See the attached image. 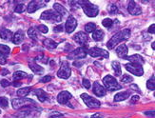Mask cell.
I'll use <instances>...</instances> for the list:
<instances>
[{
  "instance_id": "cell-4",
  "label": "cell",
  "mask_w": 155,
  "mask_h": 118,
  "mask_svg": "<svg viewBox=\"0 0 155 118\" xmlns=\"http://www.w3.org/2000/svg\"><path fill=\"white\" fill-rule=\"evenodd\" d=\"M42 20H50V21H55V22H61L62 16L57 13L54 10H47L44 12H42L41 16Z\"/></svg>"
},
{
  "instance_id": "cell-8",
  "label": "cell",
  "mask_w": 155,
  "mask_h": 118,
  "mask_svg": "<svg viewBox=\"0 0 155 118\" xmlns=\"http://www.w3.org/2000/svg\"><path fill=\"white\" fill-rule=\"evenodd\" d=\"M87 51L86 50V49L84 47H80V48H77L76 50H74L73 52H71L68 56V58L71 60L83 59L87 56Z\"/></svg>"
},
{
  "instance_id": "cell-12",
  "label": "cell",
  "mask_w": 155,
  "mask_h": 118,
  "mask_svg": "<svg viewBox=\"0 0 155 118\" xmlns=\"http://www.w3.org/2000/svg\"><path fill=\"white\" fill-rule=\"evenodd\" d=\"M29 103H32V104H35V101H32L31 99H24V98H16V99H13L12 101V107L15 110H18L20 108H22L23 106H26L28 105Z\"/></svg>"
},
{
  "instance_id": "cell-1",
  "label": "cell",
  "mask_w": 155,
  "mask_h": 118,
  "mask_svg": "<svg viewBox=\"0 0 155 118\" xmlns=\"http://www.w3.org/2000/svg\"><path fill=\"white\" fill-rule=\"evenodd\" d=\"M130 36V31L129 29H125L123 31H121L110 38V40L107 44V48L109 50H112V49H114V47L121 43L122 41H126L129 39Z\"/></svg>"
},
{
  "instance_id": "cell-5",
  "label": "cell",
  "mask_w": 155,
  "mask_h": 118,
  "mask_svg": "<svg viewBox=\"0 0 155 118\" xmlns=\"http://www.w3.org/2000/svg\"><path fill=\"white\" fill-rule=\"evenodd\" d=\"M61 67H60L59 71L57 72V76L62 79H68L70 78L71 73V70L70 68V65L67 61H61L60 63Z\"/></svg>"
},
{
  "instance_id": "cell-2",
  "label": "cell",
  "mask_w": 155,
  "mask_h": 118,
  "mask_svg": "<svg viewBox=\"0 0 155 118\" xmlns=\"http://www.w3.org/2000/svg\"><path fill=\"white\" fill-rule=\"evenodd\" d=\"M78 5L82 7V9L84 12L86 13V15L89 17H95L99 13V8L92 3H91L87 0H82V1H77Z\"/></svg>"
},
{
  "instance_id": "cell-16",
  "label": "cell",
  "mask_w": 155,
  "mask_h": 118,
  "mask_svg": "<svg viewBox=\"0 0 155 118\" xmlns=\"http://www.w3.org/2000/svg\"><path fill=\"white\" fill-rule=\"evenodd\" d=\"M124 59L129 60L130 63H135V64H138V65H141V66L145 63L143 57L141 56V55H139V54H133V55H130V56H126Z\"/></svg>"
},
{
  "instance_id": "cell-38",
  "label": "cell",
  "mask_w": 155,
  "mask_h": 118,
  "mask_svg": "<svg viewBox=\"0 0 155 118\" xmlns=\"http://www.w3.org/2000/svg\"><path fill=\"white\" fill-rule=\"evenodd\" d=\"M121 81H122V83H130V82H132L133 81V78L131 77V76L130 75H123L122 78H121Z\"/></svg>"
},
{
  "instance_id": "cell-21",
  "label": "cell",
  "mask_w": 155,
  "mask_h": 118,
  "mask_svg": "<svg viewBox=\"0 0 155 118\" xmlns=\"http://www.w3.org/2000/svg\"><path fill=\"white\" fill-rule=\"evenodd\" d=\"M53 10H54L57 13H59V15H62V16H67L69 15V12L67 11L62 5H60L59 3L53 4Z\"/></svg>"
},
{
  "instance_id": "cell-7",
  "label": "cell",
  "mask_w": 155,
  "mask_h": 118,
  "mask_svg": "<svg viewBox=\"0 0 155 118\" xmlns=\"http://www.w3.org/2000/svg\"><path fill=\"white\" fill-rule=\"evenodd\" d=\"M125 68L127 69V72H130V73L136 75V76H142L144 74V70L143 67L141 65L135 64V63H127L125 65Z\"/></svg>"
},
{
  "instance_id": "cell-37",
  "label": "cell",
  "mask_w": 155,
  "mask_h": 118,
  "mask_svg": "<svg viewBox=\"0 0 155 118\" xmlns=\"http://www.w3.org/2000/svg\"><path fill=\"white\" fill-rule=\"evenodd\" d=\"M36 29L40 32H42V33H47L49 32V29H48V27H47L46 25H39L36 27Z\"/></svg>"
},
{
  "instance_id": "cell-44",
  "label": "cell",
  "mask_w": 155,
  "mask_h": 118,
  "mask_svg": "<svg viewBox=\"0 0 155 118\" xmlns=\"http://www.w3.org/2000/svg\"><path fill=\"white\" fill-rule=\"evenodd\" d=\"M51 80V75H46L44 76V77L40 80V82H42V83H47V82H50Z\"/></svg>"
},
{
  "instance_id": "cell-15",
  "label": "cell",
  "mask_w": 155,
  "mask_h": 118,
  "mask_svg": "<svg viewBox=\"0 0 155 118\" xmlns=\"http://www.w3.org/2000/svg\"><path fill=\"white\" fill-rule=\"evenodd\" d=\"M93 93L95 94L96 96L98 97H103L107 94V91H106V89L102 86V85H100L99 84V82H94V84H93Z\"/></svg>"
},
{
  "instance_id": "cell-24",
  "label": "cell",
  "mask_w": 155,
  "mask_h": 118,
  "mask_svg": "<svg viewBox=\"0 0 155 118\" xmlns=\"http://www.w3.org/2000/svg\"><path fill=\"white\" fill-rule=\"evenodd\" d=\"M43 44L47 49H49V50H54V49H56V47L58 45V43L54 42L52 39H50V38L45 39L43 41Z\"/></svg>"
},
{
  "instance_id": "cell-39",
  "label": "cell",
  "mask_w": 155,
  "mask_h": 118,
  "mask_svg": "<svg viewBox=\"0 0 155 118\" xmlns=\"http://www.w3.org/2000/svg\"><path fill=\"white\" fill-rule=\"evenodd\" d=\"M50 118H63L64 114H62L61 113H58V112H52L50 113Z\"/></svg>"
},
{
  "instance_id": "cell-9",
  "label": "cell",
  "mask_w": 155,
  "mask_h": 118,
  "mask_svg": "<svg viewBox=\"0 0 155 118\" xmlns=\"http://www.w3.org/2000/svg\"><path fill=\"white\" fill-rule=\"evenodd\" d=\"M87 53H89L91 57H101V58H109L110 57V53L107 52L106 50H103V49L100 48H91L87 51Z\"/></svg>"
},
{
  "instance_id": "cell-48",
  "label": "cell",
  "mask_w": 155,
  "mask_h": 118,
  "mask_svg": "<svg viewBox=\"0 0 155 118\" xmlns=\"http://www.w3.org/2000/svg\"><path fill=\"white\" fill-rule=\"evenodd\" d=\"M0 64H2V65L6 64V57L3 56L2 54H0Z\"/></svg>"
},
{
  "instance_id": "cell-40",
  "label": "cell",
  "mask_w": 155,
  "mask_h": 118,
  "mask_svg": "<svg viewBox=\"0 0 155 118\" xmlns=\"http://www.w3.org/2000/svg\"><path fill=\"white\" fill-rule=\"evenodd\" d=\"M24 11H25V6H24V4H18L15 7V12H17V13H22Z\"/></svg>"
},
{
  "instance_id": "cell-23",
  "label": "cell",
  "mask_w": 155,
  "mask_h": 118,
  "mask_svg": "<svg viewBox=\"0 0 155 118\" xmlns=\"http://www.w3.org/2000/svg\"><path fill=\"white\" fill-rule=\"evenodd\" d=\"M33 93H35L37 97L40 102H45L47 99H48V94H47L42 89H37L33 91Z\"/></svg>"
},
{
  "instance_id": "cell-13",
  "label": "cell",
  "mask_w": 155,
  "mask_h": 118,
  "mask_svg": "<svg viewBox=\"0 0 155 118\" xmlns=\"http://www.w3.org/2000/svg\"><path fill=\"white\" fill-rule=\"evenodd\" d=\"M72 98V95L71 93L64 91L61 92L58 95H57V101L59 104H62V105H65V104H68L69 101Z\"/></svg>"
},
{
  "instance_id": "cell-53",
  "label": "cell",
  "mask_w": 155,
  "mask_h": 118,
  "mask_svg": "<svg viewBox=\"0 0 155 118\" xmlns=\"http://www.w3.org/2000/svg\"><path fill=\"white\" fill-rule=\"evenodd\" d=\"M73 65L76 66V67H80L81 65H82V63H77V62H73Z\"/></svg>"
},
{
  "instance_id": "cell-36",
  "label": "cell",
  "mask_w": 155,
  "mask_h": 118,
  "mask_svg": "<svg viewBox=\"0 0 155 118\" xmlns=\"http://www.w3.org/2000/svg\"><path fill=\"white\" fill-rule=\"evenodd\" d=\"M102 25L109 29V28H110L113 25V21L110 18H106V19H104L103 21H102Z\"/></svg>"
},
{
  "instance_id": "cell-19",
  "label": "cell",
  "mask_w": 155,
  "mask_h": 118,
  "mask_svg": "<svg viewBox=\"0 0 155 118\" xmlns=\"http://www.w3.org/2000/svg\"><path fill=\"white\" fill-rule=\"evenodd\" d=\"M131 92L130 91H126V92H122V93H118L117 94H115L114 96V101L119 102V101H124L126 99H127L130 96Z\"/></svg>"
},
{
  "instance_id": "cell-33",
  "label": "cell",
  "mask_w": 155,
  "mask_h": 118,
  "mask_svg": "<svg viewBox=\"0 0 155 118\" xmlns=\"http://www.w3.org/2000/svg\"><path fill=\"white\" fill-rule=\"evenodd\" d=\"M28 36L33 40H35L37 38V32L35 30V28H30V29L28 30Z\"/></svg>"
},
{
  "instance_id": "cell-27",
  "label": "cell",
  "mask_w": 155,
  "mask_h": 118,
  "mask_svg": "<svg viewBox=\"0 0 155 118\" xmlns=\"http://www.w3.org/2000/svg\"><path fill=\"white\" fill-rule=\"evenodd\" d=\"M0 37L4 40H11L12 37V32L8 29H2L0 31Z\"/></svg>"
},
{
  "instance_id": "cell-22",
  "label": "cell",
  "mask_w": 155,
  "mask_h": 118,
  "mask_svg": "<svg viewBox=\"0 0 155 118\" xmlns=\"http://www.w3.org/2000/svg\"><path fill=\"white\" fill-rule=\"evenodd\" d=\"M29 67L31 68V70L36 74H43L44 73V69L41 66L36 64L35 62H30Z\"/></svg>"
},
{
  "instance_id": "cell-17",
  "label": "cell",
  "mask_w": 155,
  "mask_h": 118,
  "mask_svg": "<svg viewBox=\"0 0 155 118\" xmlns=\"http://www.w3.org/2000/svg\"><path fill=\"white\" fill-rule=\"evenodd\" d=\"M43 6H44V4H41L38 1H31V2L29 3L28 8H27V11H28L29 13H33V12H36L37 10H39Z\"/></svg>"
},
{
  "instance_id": "cell-52",
  "label": "cell",
  "mask_w": 155,
  "mask_h": 118,
  "mask_svg": "<svg viewBox=\"0 0 155 118\" xmlns=\"http://www.w3.org/2000/svg\"><path fill=\"white\" fill-rule=\"evenodd\" d=\"M145 114L146 115H150V116H154V112H153V110H152V112H146L145 113Z\"/></svg>"
},
{
  "instance_id": "cell-10",
  "label": "cell",
  "mask_w": 155,
  "mask_h": 118,
  "mask_svg": "<svg viewBox=\"0 0 155 118\" xmlns=\"http://www.w3.org/2000/svg\"><path fill=\"white\" fill-rule=\"evenodd\" d=\"M77 27V21L76 19L71 16V15H69L68 19H67V21L65 23V29H66V32L68 33H71L73 31L76 29Z\"/></svg>"
},
{
  "instance_id": "cell-55",
  "label": "cell",
  "mask_w": 155,
  "mask_h": 118,
  "mask_svg": "<svg viewBox=\"0 0 155 118\" xmlns=\"http://www.w3.org/2000/svg\"><path fill=\"white\" fill-rule=\"evenodd\" d=\"M154 45H155V42H152V45H151V46H152V49H153V50H154Z\"/></svg>"
},
{
  "instance_id": "cell-11",
  "label": "cell",
  "mask_w": 155,
  "mask_h": 118,
  "mask_svg": "<svg viewBox=\"0 0 155 118\" xmlns=\"http://www.w3.org/2000/svg\"><path fill=\"white\" fill-rule=\"evenodd\" d=\"M73 39H74L75 42H77L78 44L82 45V46L87 45V42H89V36H87V34L85 33L84 32H77L75 35L73 36Z\"/></svg>"
},
{
  "instance_id": "cell-47",
  "label": "cell",
  "mask_w": 155,
  "mask_h": 118,
  "mask_svg": "<svg viewBox=\"0 0 155 118\" xmlns=\"http://www.w3.org/2000/svg\"><path fill=\"white\" fill-rule=\"evenodd\" d=\"M149 32L150 33H154L155 32V24H152L150 28H149Z\"/></svg>"
},
{
  "instance_id": "cell-28",
  "label": "cell",
  "mask_w": 155,
  "mask_h": 118,
  "mask_svg": "<svg viewBox=\"0 0 155 118\" xmlns=\"http://www.w3.org/2000/svg\"><path fill=\"white\" fill-rule=\"evenodd\" d=\"M31 89V88H30V87H26V88H21V89H19L18 91H17V96H19V97H21V98H23V97L27 96V95H28V94L30 93Z\"/></svg>"
},
{
  "instance_id": "cell-18",
  "label": "cell",
  "mask_w": 155,
  "mask_h": 118,
  "mask_svg": "<svg viewBox=\"0 0 155 118\" xmlns=\"http://www.w3.org/2000/svg\"><path fill=\"white\" fill-rule=\"evenodd\" d=\"M127 52H129V49L125 44H121L116 48V53L117 56L120 58H125L127 54Z\"/></svg>"
},
{
  "instance_id": "cell-49",
  "label": "cell",
  "mask_w": 155,
  "mask_h": 118,
  "mask_svg": "<svg viewBox=\"0 0 155 118\" xmlns=\"http://www.w3.org/2000/svg\"><path fill=\"white\" fill-rule=\"evenodd\" d=\"M91 118H103V115L101 114V113H95V114L91 115Z\"/></svg>"
},
{
  "instance_id": "cell-54",
  "label": "cell",
  "mask_w": 155,
  "mask_h": 118,
  "mask_svg": "<svg viewBox=\"0 0 155 118\" xmlns=\"http://www.w3.org/2000/svg\"><path fill=\"white\" fill-rule=\"evenodd\" d=\"M131 88H132V89H136V91H138V92H140V89H138V87H136L135 85H132V86H131Z\"/></svg>"
},
{
  "instance_id": "cell-51",
  "label": "cell",
  "mask_w": 155,
  "mask_h": 118,
  "mask_svg": "<svg viewBox=\"0 0 155 118\" xmlns=\"http://www.w3.org/2000/svg\"><path fill=\"white\" fill-rule=\"evenodd\" d=\"M12 85H13V87H19V86H21V83L19 81H15L12 83Z\"/></svg>"
},
{
  "instance_id": "cell-43",
  "label": "cell",
  "mask_w": 155,
  "mask_h": 118,
  "mask_svg": "<svg viewBox=\"0 0 155 118\" xmlns=\"http://www.w3.org/2000/svg\"><path fill=\"white\" fill-rule=\"evenodd\" d=\"M82 83H83V86L86 88V89H90L91 88V82H90V80H87V79H83V81H82Z\"/></svg>"
},
{
  "instance_id": "cell-35",
  "label": "cell",
  "mask_w": 155,
  "mask_h": 118,
  "mask_svg": "<svg viewBox=\"0 0 155 118\" xmlns=\"http://www.w3.org/2000/svg\"><path fill=\"white\" fill-rule=\"evenodd\" d=\"M8 106H9V101H8V99H7L6 97L0 96V107L6 109Z\"/></svg>"
},
{
  "instance_id": "cell-30",
  "label": "cell",
  "mask_w": 155,
  "mask_h": 118,
  "mask_svg": "<svg viewBox=\"0 0 155 118\" xmlns=\"http://www.w3.org/2000/svg\"><path fill=\"white\" fill-rule=\"evenodd\" d=\"M27 76H28V74H27L26 72L18 71V72H15V73H13V79H15V81H19L21 79L27 78Z\"/></svg>"
},
{
  "instance_id": "cell-42",
  "label": "cell",
  "mask_w": 155,
  "mask_h": 118,
  "mask_svg": "<svg viewBox=\"0 0 155 118\" xmlns=\"http://www.w3.org/2000/svg\"><path fill=\"white\" fill-rule=\"evenodd\" d=\"M62 31H63V25H61V24H59V25H57L53 28V32H60Z\"/></svg>"
},
{
  "instance_id": "cell-26",
  "label": "cell",
  "mask_w": 155,
  "mask_h": 118,
  "mask_svg": "<svg viewBox=\"0 0 155 118\" xmlns=\"http://www.w3.org/2000/svg\"><path fill=\"white\" fill-rule=\"evenodd\" d=\"M104 32L102 30H95L92 32V39L94 41H102L104 38Z\"/></svg>"
},
{
  "instance_id": "cell-6",
  "label": "cell",
  "mask_w": 155,
  "mask_h": 118,
  "mask_svg": "<svg viewBox=\"0 0 155 118\" xmlns=\"http://www.w3.org/2000/svg\"><path fill=\"white\" fill-rule=\"evenodd\" d=\"M82 100L84 101V103L86 105L89 107V108H91V109H96V108H99L101 106V103L99 100L93 98V97L90 96L89 94L87 93H82L80 95Z\"/></svg>"
},
{
  "instance_id": "cell-29",
  "label": "cell",
  "mask_w": 155,
  "mask_h": 118,
  "mask_svg": "<svg viewBox=\"0 0 155 118\" xmlns=\"http://www.w3.org/2000/svg\"><path fill=\"white\" fill-rule=\"evenodd\" d=\"M10 52H11L10 47L3 45V44H0V54H2L3 56L7 57V56H9Z\"/></svg>"
},
{
  "instance_id": "cell-50",
  "label": "cell",
  "mask_w": 155,
  "mask_h": 118,
  "mask_svg": "<svg viewBox=\"0 0 155 118\" xmlns=\"http://www.w3.org/2000/svg\"><path fill=\"white\" fill-rule=\"evenodd\" d=\"M1 74H2L3 76H5L6 74H9V71L7 70V69H3L2 72H1Z\"/></svg>"
},
{
  "instance_id": "cell-32",
  "label": "cell",
  "mask_w": 155,
  "mask_h": 118,
  "mask_svg": "<svg viewBox=\"0 0 155 118\" xmlns=\"http://www.w3.org/2000/svg\"><path fill=\"white\" fill-rule=\"evenodd\" d=\"M95 30H96V25L94 23H92V22H90V23H87V24L85 25V31L87 32L91 33V32H93Z\"/></svg>"
},
{
  "instance_id": "cell-41",
  "label": "cell",
  "mask_w": 155,
  "mask_h": 118,
  "mask_svg": "<svg viewBox=\"0 0 155 118\" xmlns=\"http://www.w3.org/2000/svg\"><path fill=\"white\" fill-rule=\"evenodd\" d=\"M35 60H38V61L42 62V63H45V64H48V62H49L48 57H46V56H38L35 58Z\"/></svg>"
},
{
  "instance_id": "cell-31",
  "label": "cell",
  "mask_w": 155,
  "mask_h": 118,
  "mask_svg": "<svg viewBox=\"0 0 155 118\" xmlns=\"http://www.w3.org/2000/svg\"><path fill=\"white\" fill-rule=\"evenodd\" d=\"M147 88L149 89H150V91L154 92V89H155V77H154V75H152V77L147 80Z\"/></svg>"
},
{
  "instance_id": "cell-25",
  "label": "cell",
  "mask_w": 155,
  "mask_h": 118,
  "mask_svg": "<svg viewBox=\"0 0 155 118\" xmlns=\"http://www.w3.org/2000/svg\"><path fill=\"white\" fill-rule=\"evenodd\" d=\"M111 67H112V70L114 72V74L116 76H120L122 74V69H121V65L119 62L117 61H113L111 63Z\"/></svg>"
},
{
  "instance_id": "cell-20",
  "label": "cell",
  "mask_w": 155,
  "mask_h": 118,
  "mask_svg": "<svg viewBox=\"0 0 155 118\" xmlns=\"http://www.w3.org/2000/svg\"><path fill=\"white\" fill-rule=\"evenodd\" d=\"M24 39V32L22 31H17L15 34H13L12 37V43L15 45H19L22 43V41Z\"/></svg>"
},
{
  "instance_id": "cell-14",
  "label": "cell",
  "mask_w": 155,
  "mask_h": 118,
  "mask_svg": "<svg viewBox=\"0 0 155 118\" xmlns=\"http://www.w3.org/2000/svg\"><path fill=\"white\" fill-rule=\"evenodd\" d=\"M127 11L130 13L131 15H138L142 12V10H141L140 6L137 5L134 1H130L129 5H127Z\"/></svg>"
},
{
  "instance_id": "cell-3",
  "label": "cell",
  "mask_w": 155,
  "mask_h": 118,
  "mask_svg": "<svg viewBox=\"0 0 155 118\" xmlns=\"http://www.w3.org/2000/svg\"><path fill=\"white\" fill-rule=\"evenodd\" d=\"M103 84H104V88L106 89V91L114 92V91H118V89H122V86L118 84L117 80L110 74L105 76L103 78Z\"/></svg>"
},
{
  "instance_id": "cell-46",
  "label": "cell",
  "mask_w": 155,
  "mask_h": 118,
  "mask_svg": "<svg viewBox=\"0 0 155 118\" xmlns=\"http://www.w3.org/2000/svg\"><path fill=\"white\" fill-rule=\"evenodd\" d=\"M0 84H1V86L3 88H6V87H8L10 85V82L8 80H6V79H2L1 82H0Z\"/></svg>"
},
{
  "instance_id": "cell-34",
  "label": "cell",
  "mask_w": 155,
  "mask_h": 118,
  "mask_svg": "<svg viewBox=\"0 0 155 118\" xmlns=\"http://www.w3.org/2000/svg\"><path fill=\"white\" fill-rule=\"evenodd\" d=\"M107 11H109L110 15H116V13H118V8L114 4H110L109 8H107Z\"/></svg>"
},
{
  "instance_id": "cell-45",
  "label": "cell",
  "mask_w": 155,
  "mask_h": 118,
  "mask_svg": "<svg viewBox=\"0 0 155 118\" xmlns=\"http://www.w3.org/2000/svg\"><path fill=\"white\" fill-rule=\"evenodd\" d=\"M139 95H133L132 97H131V99H130V104H135V103H137L138 102V100H139Z\"/></svg>"
}]
</instances>
